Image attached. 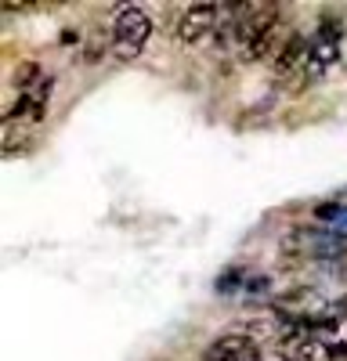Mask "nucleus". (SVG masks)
Segmentation results:
<instances>
[{"instance_id":"f257e3e1","label":"nucleus","mask_w":347,"mask_h":361,"mask_svg":"<svg viewBox=\"0 0 347 361\" xmlns=\"http://www.w3.org/2000/svg\"><path fill=\"white\" fill-rule=\"evenodd\" d=\"M149 37H152V18L141 8L127 4V8L116 11V18H112V51H116V58H138L141 47L149 44Z\"/></svg>"},{"instance_id":"f03ea898","label":"nucleus","mask_w":347,"mask_h":361,"mask_svg":"<svg viewBox=\"0 0 347 361\" xmlns=\"http://www.w3.org/2000/svg\"><path fill=\"white\" fill-rule=\"evenodd\" d=\"M217 18H221L217 4H192V8H185L178 15L174 33H178L181 44H199V40H207L210 33H217Z\"/></svg>"},{"instance_id":"7ed1b4c3","label":"nucleus","mask_w":347,"mask_h":361,"mask_svg":"<svg viewBox=\"0 0 347 361\" xmlns=\"http://www.w3.org/2000/svg\"><path fill=\"white\" fill-rule=\"evenodd\" d=\"M253 350H260L250 336H243V333H224V336H217L210 347H207V361H243L246 354H253Z\"/></svg>"},{"instance_id":"20e7f679","label":"nucleus","mask_w":347,"mask_h":361,"mask_svg":"<svg viewBox=\"0 0 347 361\" xmlns=\"http://www.w3.org/2000/svg\"><path fill=\"white\" fill-rule=\"evenodd\" d=\"M25 148V134H18V123H4V156H15Z\"/></svg>"},{"instance_id":"39448f33","label":"nucleus","mask_w":347,"mask_h":361,"mask_svg":"<svg viewBox=\"0 0 347 361\" xmlns=\"http://www.w3.org/2000/svg\"><path fill=\"white\" fill-rule=\"evenodd\" d=\"M202 361H207V357H202Z\"/></svg>"}]
</instances>
